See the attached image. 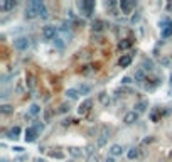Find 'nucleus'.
<instances>
[{
	"label": "nucleus",
	"mask_w": 172,
	"mask_h": 162,
	"mask_svg": "<svg viewBox=\"0 0 172 162\" xmlns=\"http://www.w3.org/2000/svg\"><path fill=\"white\" fill-rule=\"evenodd\" d=\"M100 102H101L103 105H110V96L106 95V93H100Z\"/></svg>",
	"instance_id": "25"
},
{
	"label": "nucleus",
	"mask_w": 172,
	"mask_h": 162,
	"mask_svg": "<svg viewBox=\"0 0 172 162\" xmlns=\"http://www.w3.org/2000/svg\"><path fill=\"white\" fill-rule=\"evenodd\" d=\"M39 111H41V106H39V105H32L31 110H29V113H31V115H37Z\"/></svg>",
	"instance_id": "31"
},
{
	"label": "nucleus",
	"mask_w": 172,
	"mask_h": 162,
	"mask_svg": "<svg viewBox=\"0 0 172 162\" xmlns=\"http://www.w3.org/2000/svg\"><path fill=\"white\" fill-rule=\"evenodd\" d=\"M42 37L44 39H56L57 37V27L54 26H46L44 29H42Z\"/></svg>",
	"instance_id": "4"
},
{
	"label": "nucleus",
	"mask_w": 172,
	"mask_h": 162,
	"mask_svg": "<svg viewBox=\"0 0 172 162\" xmlns=\"http://www.w3.org/2000/svg\"><path fill=\"white\" fill-rule=\"evenodd\" d=\"M66 42H68V41H64L63 37H56V39H54V44L57 46V48H63V46L66 44Z\"/></svg>",
	"instance_id": "30"
},
{
	"label": "nucleus",
	"mask_w": 172,
	"mask_h": 162,
	"mask_svg": "<svg viewBox=\"0 0 172 162\" xmlns=\"http://www.w3.org/2000/svg\"><path fill=\"white\" fill-rule=\"evenodd\" d=\"M152 120H154V122H157V120H159V117H157V113H152Z\"/></svg>",
	"instance_id": "42"
},
{
	"label": "nucleus",
	"mask_w": 172,
	"mask_h": 162,
	"mask_svg": "<svg viewBox=\"0 0 172 162\" xmlns=\"http://www.w3.org/2000/svg\"><path fill=\"white\" fill-rule=\"evenodd\" d=\"M170 83H172V73H170Z\"/></svg>",
	"instance_id": "46"
},
{
	"label": "nucleus",
	"mask_w": 172,
	"mask_h": 162,
	"mask_svg": "<svg viewBox=\"0 0 172 162\" xmlns=\"http://www.w3.org/2000/svg\"><path fill=\"white\" fill-rule=\"evenodd\" d=\"M69 103H63V105H61L59 106V111H61V113H68V111H69Z\"/></svg>",
	"instance_id": "32"
},
{
	"label": "nucleus",
	"mask_w": 172,
	"mask_h": 162,
	"mask_svg": "<svg viewBox=\"0 0 172 162\" xmlns=\"http://www.w3.org/2000/svg\"><path fill=\"white\" fill-rule=\"evenodd\" d=\"M149 108V102H145V100H142V102H138L137 105H135V111L137 113H143V111Z\"/></svg>",
	"instance_id": "14"
},
{
	"label": "nucleus",
	"mask_w": 172,
	"mask_h": 162,
	"mask_svg": "<svg viewBox=\"0 0 172 162\" xmlns=\"http://www.w3.org/2000/svg\"><path fill=\"white\" fill-rule=\"evenodd\" d=\"M49 156H51V157H54V159H63V157H64V154L61 152V150H51V152H49Z\"/></svg>",
	"instance_id": "26"
},
{
	"label": "nucleus",
	"mask_w": 172,
	"mask_h": 162,
	"mask_svg": "<svg viewBox=\"0 0 172 162\" xmlns=\"http://www.w3.org/2000/svg\"><path fill=\"white\" fill-rule=\"evenodd\" d=\"M37 130H35L34 127H29L26 130V142H34L35 139H37Z\"/></svg>",
	"instance_id": "9"
},
{
	"label": "nucleus",
	"mask_w": 172,
	"mask_h": 162,
	"mask_svg": "<svg viewBox=\"0 0 172 162\" xmlns=\"http://www.w3.org/2000/svg\"><path fill=\"white\" fill-rule=\"evenodd\" d=\"M14 48L17 51H27L31 48V39L29 37H15L14 39Z\"/></svg>",
	"instance_id": "2"
},
{
	"label": "nucleus",
	"mask_w": 172,
	"mask_h": 162,
	"mask_svg": "<svg viewBox=\"0 0 172 162\" xmlns=\"http://www.w3.org/2000/svg\"><path fill=\"white\" fill-rule=\"evenodd\" d=\"M170 35H172V22L166 29H162V37L164 39H166V37H170Z\"/></svg>",
	"instance_id": "23"
},
{
	"label": "nucleus",
	"mask_w": 172,
	"mask_h": 162,
	"mask_svg": "<svg viewBox=\"0 0 172 162\" xmlns=\"http://www.w3.org/2000/svg\"><path fill=\"white\" fill-rule=\"evenodd\" d=\"M14 150H15V152H22L24 149H22V147H19V145H17V147H14Z\"/></svg>",
	"instance_id": "41"
},
{
	"label": "nucleus",
	"mask_w": 172,
	"mask_h": 162,
	"mask_svg": "<svg viewBox=\"0 0 172 162\" xmlns=\"http://www.w3.org/2000/svg\"><path fill=\"white\" fill-rule=\"evenodd\" d=\"M49 118H51V111L46 110V111H44V120H46V122H49Z\"/></svg>",
	"instance_id": "37"
},
{
	"label": "nucleus",
	"mask_w": 172,
	"mask_h": 162,
	"mask_svg": "<svg viewBox=\"0 0 172 162\" xmlns=\"http://www.w3.org/2000/svg\"><path fill=\"white\" fill-rule=\"evenodd\" d=\"M132 46V41H128V39H123V41L118 42V49H128Z\"/></svg>",
	"instance_id": "21"
},
{
	"label": "nucleus",
	"mask_w": 172,
	"mask_h": 162,
	"mask_svg": "<svg viewBox=\"0 0 172 162\" xmlns=\"http://www.w3.org/2000/svg\"><path fill=\"white\" fill-rule=\"evenodd\" d=\"M34 128L37 130V134H41V132L44 130V125H42L41 122H35V123H34Z\"/></svg>",
	"instance_id": "33"
},
{
	"label": "nucleus",
	"mask_w": 172,
	"mask_h": 162,
	"mask_svg": "<svg viewBox=\"0 0 172 162\" xmlns=\"http://www.w3.org/2000/svg\"><path fill=\"white\" fill-rule=\"evenodd\" d=\"M123 147L120 145V143H113L112 147H110V154H112V157H117V156H121L123 154Z\"/></svg>",
	"instance_id": "11"
},
{
	"label": "nucleus",
	"mask_w": 172,
	"mask_h": 162,
	"mask_svg": "<svg viewBox=\"0 0 172 162\" xmlns=\"http://www.w3.org/2000/svg\"><path fill=\"white\" fill-rule=\"evenodd\" d=\"M135 5H137L135 0H120V3H118V7H120V10L123 14H130Z\"/></svg>",
	"instance_id": "3"
},
{
	"label": "nucleus",
	"mask_w": 172,
	"mask_h": 162,
	"mask_svg": "<svg viewBox=\"0 0 172 162\" xmlns=\"http://www.w3.org/2000/svg\"><path fill=\"white\" fill-rule=\"evenodd\" d=\"M39 17H41V19H44V20L47 19V17H49V10H47V7H44V9L39 12Z\"/></svg>",
	"instance_id": "28"
},
{
	"label": "nucleus",
	"mask_w": 172,
	"mask_h": 162,
	"mask_svg": "<svg viewBox=\"0 0 172 162\" xmlns=\"http://www.w3.org/2000/svg\"><path fill=\"white\" fill-rule=\"evenodd\" d=\"M132 63V56L130 54H123V56L120 57V61H118V66L120 68H128Z\"/></svg>",
	"instance_id": "12"
},
{
	"label": "nucleus",
	"mask_w": 172,
	"mask_h": 162,
	"mask_svg": "<svg viewBox=\"0 0 172 162\" xmlns=\"http://www.w3.org/2000/svg\"><path fill=\"white\" fill-rule=\"evenodd\" d=\"M95 150H96V149H95L93 145H88V147H86V154H88V157H89V156H93V154H96Z\"/></svg>",
	"instance_id": "35"
},
{
	"label": "nucleus",
	"mask_w": 172,
	"mask_h": 162,
	"mask_svg": "<svg viewBox=\"0 0 172 162\" xmlns=\"http://www.w3.org/2000/svg\"><path fill=\"white\" fill-rule=\"evenodd\" d=\"M0 162H9V160H7V159H2V160H0Z\"/></svg>",
	"instance_id": "45"
},
{
	"label": "nucleus",
	"mask_w": 172,
	"mask_h": 162,
	"mask_svg": "<svg viewBox=\"0 0 172 162\" xmlns=\"http://www.w3.org/2000/svg\"><path fill=\"white\" fill-rule=\"evenodd\" d=\"M68 152H69L73 157H81L83 156V149H80V147H69Z\"/></svg>",
	"instance_id": "18"
},
{
	"label": "nucleus",
	"mask_w": 172,
	"mask_h": 162,
	"mask_svg": "<svg viewBox=\"0 0 172 162\" xmlns=\"http://www.w3.org/2000/svg\"><path fill=\"white\" fill-rule=\"evenodd\" d=\"M154 142V137H147V139H143V143H145V145H147V143H152Z\"/></svg>",
	"instance_id": "38"
},
{
	"label": "nucleus",
	"mask_w": 172,
	"mask_h": 162,
	"mask_svg": "<svg viewBox=\"0 0 172 162\" xmlns=\"http://www.w3.org/2000/svg\"><path fill=\"white\" fill-rule=\"evenodd\" d=\"M68 162H74V160H68Z\"/></svg>",
	"instance_id": "47"
},
{
	"label": "nucleus",
	"mask_w": 172,
	"mask_h": 162,
	"mask_svg": "<svg viewBox=\"0 0 172 162\" xmlns=\"http://www.w3.org/2000/svg\"><path fill=\"white\" fill-rule=\"evenodd\" d=\"M133 78H135V81H137V83H143V81H145V71H143V69H137V71H135V74H133Z\"/></svg>",
	"instance_id": "16"
},
{
	"label": "nucleus",
	"mask_w": 172,
	"mask_h": 162,
	"mask_svg": "<svg viewBox=\"0 0 172 162\" xmlns=\"http://www.w3.org/2000/svg\"><path fill=\"white\" fill-rule=\"evenodd\" d=\"M24 17H26L27 20H32V19H35V17H39V12H37V9H35L32 3H29V5L26 7V12H24Z\"/></svg>",
	"instance_id": "6"
},
{
	"label": "nucleus",
	"mask_w": 172,
	"mask_h": 162,
	"mask_svg": "<svg viewBox=\"0 0 172 162\" xmlns=\"http://www.w3.org/2000/svg\"><path fill=\"white\" fill-rule=\"evenodd\" d=\"M78 91H80V95H88V93L91 91V86L89 85H81L80 88H78Z\"/></svg>",
	"instance_id": "22"
},
{
	"label": "nucleus",
	"mask_w": 172,
	"mask_h": 162,
	"mask_svg": "<svg viewBox=\"0 0 172 162\" xmlns=\"http://www.w3.org/2000/svg\"><path fill=\"white\" fill-rule=\"evenodd\" d=\"M35 162H46L44 159H37V160H35Z\"/></svg>",
	"instance_id": "44"
},
{
	"label": "nucleus",
	"mask_w": 172,
	"mask_h": 162,
	"mask_svg": "<svg viewBox=\"0 0 172 162\" xmlns=\"http://www.w3.org/2000/svg\"><path fill=\"white\" fill-rule=\"evenodd\" d=\"M66 96H68L69 100H78V98H80V91H78L76 88H69V89L66 91Z\"/></svg>",
	"instance_id": "15"
},
{
	"label": "nucleus",
	"mask_w": 172,
	"mask_h": 162,
	"mask_svg": "<svg viewBox=\"0 0 172 162\" xmlns=\"http://www.w3.org/2000/svg\"><path fill=\"white\" fill-rule=\"evenodd\" d=\"M71 122H73L71 118H66V120H63V127H68V125H69Z\"/></svg>",
	"instance_id": "40"
},
{
	"label": "nucleus",
	"mask_w": 172,
	"mask_h": 162,
	"mask_svg": "<svg viewBox=\"0 0 172 162\" xmlns=\"http://www.w3.org/2000/svg\"><path fill=\"white\" fill-rule=\"evenodd\" d=\"M0 111H2L3 115H10V113H14V106L12 105H2L0 106Z\"/></svg>",
	"instance_id": "20"
},
{
	"label": "nucleus",
	"mask_w": 172,
	"mask_h": 162,
	"mask_svg": "<svg viewBox=\"0 0 172 162\" xmlns=\"http://www.w3.org/2000/svg\"><path fill=\"white\" fill-rule=\"evenodd\" d=\"M105 27H108V26H106V24L103 22V20H100V19H95V20L91 22V29H93V32H101Z\"/></svg>",
	"instance_id": "8"
},
{
	"label": "nucleus",
	"mask_w": 172,
	"mask_h": 162,
	"mask_svg": "<svg viewBox=\"0 0 172 162\" xmlns=\"http://www.w3.org/2000/svg\"><path fill=\"white\" fill-rule=\"evenodd\" d=\"M160 64H162V66H170L172 57H160Z\"/></svg>",
	"instance_id": "29"
},
{
	"label": "nucleus",
	"mask_w": 172,
	"mask_h": 162,
	"mask_svg": "<svg viewBox=\"0 0 172 162\" xmlns=\"http://www.w3.org/2000/svg\"><path fill=\"white\" fill-rule=\"evenodd\" d=\"M118 3H120V2H115V0H106V2H105V7H106V9H110V10L113 12V9L118 5Z\"/></svg>",
	"instance_id": "24"
},
{
	"label": "nucleus",
	"mask_w": 172,
	"mask_h": 162,
	"mask_svg": "<svg viewBox=\"0 0 172 162\" xmlns=\"http://www.w3.org/2000/svg\"><path fill=\"white\" fill-rule=\"evenodd\" d=\"M78 7H80L81 14H83L84 17H91V14H93V10H95L96 3L93 2V0H80V2H78Z\"/></svg>",
	"instance_id": "1"
},
{
	"label": "nucleus",
	"mask_w": 172,
	"mask_h": 162,
	"mask_svg": "<svg viewBox=\"0 0 172 162\" xmlns=\"http://www.w3.org/2000/svg\"><path fill=\"white\" fill-rule=\"evenodd\" d=\"M105 162H115V159H113V157H106Z\"/></svg>",
	"instance_id": "43"
},
{
	"label": "nucleus",
	"mask_w": 172,
	"mask_h": 162,
	"mask_svg": "<svg viewBox=\"0 0 172 162\" xmlns=\"http://www.w3.org/2000/svg\"><path fill=\"white\" fill-rule=\"evenodd\" d=\"M91 106H93V100L91 98H86L84 102L80 105V108H78V113H80V115L89 113V111H91Z\"/></svg>",
	"instance_id": "5"
},
{
	"label": "nucleus",
	"mask_w": 172,
	"mask_h": 162,
	"mask_svg": "<svg viewBox=\"0 0 172 162\" xmlns=\"http://www.w3.org/2000/svg\"><path fill=\"white\" fill-rule=\"evenodd\" d=\"M19 134H20V127H14V128H10V130L7 132V137L12 139V140H17L19 139Z\"/></svg>",
	"instance_id": "13"
},
{
	"label": "nucleus",
	"mask_w": 172,
	"mask_h": 162,
	"mask_svg": "<svg viewBox=\"0 0 172 162\" xmlns=\"http://www.w3.org/2000/svg\"><path fill=\"white\" fill-rule=\"evenodd\" d=\"M121 83H123V85H130V83H132V80H130V78H128V76H125L123 80H121Z\"/></svg>",
	"instance_id": "39"
},
{
	"label": "nucleus",
	"mask_w": 172,
	"mask_h": 162,
	"mask_svg": "<svg viewBox=\"0 0 172 162\" xmlns=\"http://www.w3.org/2000/svg\"><path fill=\"white\" fill-rule=\"evenodd\" d=\"M88 162H100V156L98 154H93V156L88 157Z\"/></svg>",
	"instance_id": "34"
},
{
	"label": "nucleus",
	"mask_w": 172,
	"mask_h": 162,
	"mask_svg": "<svg viewBox=\"0 0 172 162\" xmlns=\"http://www.w3.org/2000/svg\"><path fill=\"white\" fill-rule=\"evenodd\" d=\"M138 120V113L137 111H127V113H125V117H123V122L127 125H132V123H135V122Z\"/></svg>",
	"instance_id": "7"
},
{
	"label": "nucleus",
	"mask_w": 172,
	"mask_h": 162,
	"mask_svg": "<svg viewBox=\"0 0 172 162\" xmlns=\"http://www.w3.org/2000/svg\"><path fill=\"white\" fill-rule=\"evenodd\" d=\"M140 20V14H135L133 17H132V24H135V22H138Z\"/></svg>",
	"instance_id": "36"
},
{
	"label": "nucleus",
	"mask_w": 172,
	"mask_h": 162,
	"mask_svg": "<svg viewBox=\"0 0 172 162\" xmlns=\"http://www.w3.org/2000/svg\"><path fill=\"white\" fill-rule=\"evenodd\" d=\"M127 156H128V159H130V160L137 159V157H138V149H137V147H132V149H128Z\"/></svg>",
	"instance_id": "19"
},
{
	"label": "nucleus",
	"mask_w": 172,
	"mask_h": 162,
	"mask_svg": "<svg viewBox=\"0 0 172 162\" xmlns=\"http://www.w3.org/2000/svg\"><path fill=\"white\" fill-rule=\"evenodd\" d=\"M26 85H27V88H34L35 86V80H34V76H27V81H26Z\"/></svg>",
	"instance_id": "27"
},
{
	"label": "nucleus",
	"mask_w": 172,
	"mask_h": 162,
	"mask_svg": "<svg viewBox=\"0 0 172 162\" xmlns=\"http://www.w3.org/2000/svg\"><path fill=\"white\" fill-rule=\"evenodd\" d=\"M142 69H143V71H154V61H152V59H143Z\"/></svg>",
	"instance_id": "17"
},
{
	"label": "nucleus",
	"mask_w": 172,
	"mask_h": 162,
	"mask_svg": "<svg viewBox=\"0 0 172 162\" xmlns=\"http://www.w3.org/2000/svg\"><path fill=\"white\" fill-rule=\"evenodd\" d=\"M17 7V0H5V2H2L0 3V10H12V9H15Z\"/></svg>",
	"instance_id": "10"
}]
</instances>
